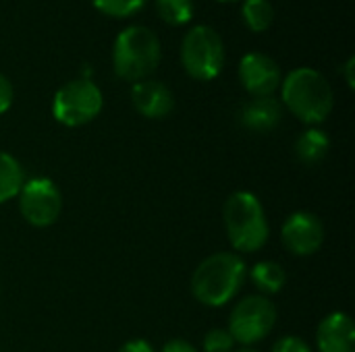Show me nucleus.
<instances>
[{"instance_id":"nucleus-23","label":"nucleus","mask_w":355,"mask_h":352,"mask_svg":"<svg viewBox=\"0 0 355 352\" xmlns=\"http://www.w3.org/2000/svg\"><path fill=\"white\" fill-rule=\"evenodd\" d=\"M119 352H154V349L148 340H129L119 349Z\"/></svg>"},{"instance_id":"nucleus-5","label":"nucleus","mask_w":355,"mask_h":352,"mask_svg":"<svg viewBox=\"0 0 355 352\" xmlns=\"http://www.w3.org/2000/svg\"><path fill=\"white\" fill-rule=\"evenodd\" d=\"M181 62L189 77L212 81L225 64V44L216 29L208 25L191 27L181 44Z\"/></svg>"},{"instance_id":"nucleus-3","label":"nucleus","mask_w":355,"mask_h":352,"mask_svg":"<svg viewBox=\"0 0 355 352\" xmlns=\"http://www.w3.org/2000/svg\"><path fill=\"white\" fill-rule=\"evenodd\" d=\"M225 230L235 251L254 253L268 243V220L260 199L250 191L233 193L223 210Z\"/></svg>"},{"instance_id":"nucleus-1","label":"nucleus","mask_w":355,"mask_h":352,"mask_svg":"<svg viewBox=\"0 0 355 352\" xmlns=\"http://www.w3.org/2000/svg\"><path fill=\"white\" fill-rule=\"evenodd\" d=\"M248 276L245 261L237 253L206 257L191 276V293L206 307H223L237 297Z\"/></svg>"},{"instance_id":"nucleus-2","label":"nucleus","mask_w":355,"mask_h":352,"mask_svg":"<svg viewBox=\"0 0 355 352\" xmlns=\"http://www.w3.org/2000/svg\"><path fill=\"white\" fill-rule=\"evenodd\" d=\"M283 104L306 124H320L335 106L333 87L316 68L300 66L281 81Z\"/></svg>"},{"instance_id":"nucleus-24","label":"nucleus","mask_w":355,"mask_h":352,"mask_svg":"<svg viewBox=\"0 0 355 352\" xmlns=\"http://www.w3.org/2000/svg\"><path fill=\"white\" fill-rule=\"evenodd\" d=\"M160 352H198L193 344L185 342V340H171L164 344V349Z\"/></svg>"},{"instance_id":"nucleus-11","label":"nucleus","mask_w":355,"mask_h":352,"mask_svg":"<svg viewBox=\"0 0 355 352\" xmlns=\"http://www.w3.org/2000/svg\"><path fill=\"white\" fill-rule=\"evenodd\" d=\"M131 104L146 118H164L173 112L175 98L164 83L154 79H144L133 85Z\"/></svg>"},{"instance_id":"nucleus-21","label":"nucleus","mask_w":355,"mask_h":352,"mask_svg":"<svg viewBox=\"0 0 355 352\" xmlns=\"http://www.w3.org/2000/svg\"><path fill=\"white\" fill-rule=\"evenodd\" d=\"M272 352H312L306 340L297 338V336H283L275 342Z\"/></svg>"},{"instance_id":"nucleus-13","label":"nucleus","mask_w":355,"mask_h":352,"mask_svg":"<svg viewBox=\"0 0 355 352\" xmlns=\"http://www.w3.org/2000/svg\"><path fill=\"white\" fill-rule=\"evenodd\" d=\"M241 124L254 133H268L279 127L283 118V106L272 95L254 98L241 108Z\"/></svg>"},{"instance_id":"nucleus-9","label":"nucleus","mask_w":355,"mask_h":352,"mask_svg":"<svg viewBox=\"0 0 355 352\" xmlns=\"http://www.w3.org/2000/svg\"><path fill=\"white\" fill-rule=\"evenodd\" d=\"M281 239L293 255H314L324 243V224L312 212H295L285 220Z\"/></svg>"},{"instance_id":"nucleus-14","label":"nucleus","mask_w":355,"mask_h":352,"mask_svg":"<svg viewBox=\"0 0 355 352\" xmlns=\"http://www.w3.org/2000/svg\"><path fill=\"white\" fill-rule=\"evenodd\" d=\"M329 149H331V139L320 129H308L295 141V156L304 166L320 164L327 158Z\"/></svg>"},{"instance_id":"nucleus-7","label":"nucleus","mask_w":355,"mask_h":352,"mask_svg":"<svg viewBox=\"0 0 355 352\" xmlns=\"http://www.w3.org/2000/svg\"><path fill=\"white\" fill-rule=\"evenodd\" d=\"M277 324V307L262 295L245 297L239 301L229 317V334L239 344H256L264 340Z\"/></svg>"},{"instance_id":"nucleus-18","label":"nucleus","mask_w":355,"mask_h":352,"mask_svg":"<svg viewBox=\"0 0 355 352\" xmlns=\"http://www.w3.org/2000/svg\"><path fill=\"white\" fill-rule=\"evenodd\" d=\"M156 12L168 25H183L193 17V0H156Z\"/></svg>"},{"instance_id":"nucleus-10","label":"nucleus","mask_w":355,"mask_h":352,"mask_svg":"<svg viewBox=\"0 0 355 352\" xmlns=\"http://www.w3.org/2000/svg\"><path fill=\"white\" fill-rule=\"evenodd\" d=\"M239 81L254 98L272 95L283 81L277 60L264 52H248L239 62Z\"/></svg>"},{"instance_id":"nucleus-26","label":"nucleus","mask_w":355,"mask_h":352,"mask_svg":"<svg viewBox=\"0 0 355 352\" xmlns=\"http://www.w3.org/2000/svg\"><path fill=\"white\" fill-rule=\"evenodd\" d=\"M233 352H256V351H252V349H241V351H233Z\"/></svg>"},{"instance_id":"nucleus-22","label":"nucleus","mask_w":355,"mask_h":352,"mask_svg":"<svg viewBox=\"0 0 355 352\" xmlns=\"http://www.w3.org/2000/svg\"><path fill=\"white\" fill-rule=\"evenodd\" d=\"M12 85H10V81L0 73V114H4L8 108H10V104H12Z\"/></svg>"},{"instance_id":"nucleus-25","label":"nucleus","mask_w":355,"mask_h":352,"mask_svg":"<svg viewBox=\"0 0 355 352\" xmlns=\"http://www.w3.org/2000/svg\"><path fill=\"white\" fill-rule=\"evenodd\" d=\"M354 64L355 58H349L347 64H345V79H347V85L349 87H354Z\"/></svg>"},{"instance_id":"nucleus-15","label":"nucleus","mask_w":355,"mask_h":352,"mask_svg":"<svg viewBox=\"0 0 355 352\" xmlns=\"http://www.w3.org/2000/svg\"><path fill=\"white\" fill-rule=\"evenodd\" d=\"M252 282L256 284V288L264 295H277L283 290L285 282H287V272L281 263L277 261H260L252 268L250 272Z\"/></svg>"},{"instance_id":"nucleus-20","label":"nucleus","mask_w":355,"mask_h":352,"mask_svg":"<svg viewBox=\"0 0 355 352\" xmlns=\"http://www.w3.org/2000/svg\"><path fill=\"white\" fill-rule=\"evenodd\" d=\"M235 344L237 342L233 340V336L229 334V330L214 328L204 338V352H233Z\"/></svg>"},{"instance_id":"nucleus-12","label":"nucleus","mask_w":355,"mask_h":352,"mask_svg":"<svg viewBox=\"0 0 355 352\" xmlns=\"http://www.w3.org/2000/svg\"><path fill=\"white\" fill-rule=\"evenodd\" d=\"M320 352H355V326L347 313L327 315L316 332Z\"/></svg>"},{"instance_id":"nucleus-19","label":"nucleus","mask_w":355,"mask_h":352,"mask_svg":"<svg viewBox=\"0 0 355 352\" xmlns=\"http://www.w3.org/2000/svg\"><path fill=\"white\" fill-rule=\"evenodd\" d=\"M92 2L100 12H104L108 17L125 19V17H131L137 10H141L148 0H92Z\"/></svg>"},{"instance_id":"nucleus-4","label":"nucleus","mask_w":355,"mask_h":352,"mask_svg":"<svg viewBox=\"0 0 355 352\" xmlns=\"http://www.w3.org/2000/svg\"><path fill=\"white\" fill-rule=\"evenodd\" d=\"M160 39L144 25H131L123 29L112 48V66L116 77L137 83L150 77L160 64Z\"/></svg>"},{"instance_id":"nucleus-8","label":"nucleus","mask_w":355,"mask_h":352,"mask_svg":"<svg viewBox=\"0 0 355 352\" xmlns=\"http://www.w3.org/2000/svg\"><path fill=\"white\" fill-rule=\"evenodd\" d=\"M21 216L35 228L52 226L62 210V195L50 178H31L19 191Z\"/></svg>"},{"instance_id":"nucleus-17","label":"nucleus","mask_w":355,"mask_h":352,"mask_svg":"<svg viewBox=\"0 0 355 352\" xmlns=\"http://www.w3.org/2000/svg\"><path fill=\"white\" fill-rule=\"evenodd\" d=\"M241 15H243L245 25L252 31L260 33V31H266L272 25L275 8H272L270 0H245L243 8H241Z\"/></svg>"},{"instance_id":"nucleus-27","label":"nucleus","mask_w":355,"mask_h":352,"mask_svg":"<svg viewBox=\"0 0 355 352\" xmlns=\"http://www.w3.org/2000/svg\"><path fill=\"white\" fill-rule=\"evenodd\" d=\"M220 2H235V0H220Z\"/></svg>"},{"instance_id":"nucleus-6","label":"nucleus","mask_w":355,"mask_h":352,"mask_svg":"<svg viewBox=\"0 0 355 352\" xmlns=\"http://www.w3.org/2000/svg\"><path fill=\"white\" fill-rule=\"evenodd\" d=\"M104 106L100 87L89 79L64 83L52 100V116L64 127H83L92 122Z\"/></svg>"},{"instance_id":"nucleus-16","label":"nucleus","mask_w":355,"mask_h":352,"mask_svg":"<svg viewBox=\"0 0 355 352\" xmlns=\"http://www.w3.org/2000/svg\"><path fill=\"white\" fill-rule=\"evenodd\" d=\"M23 187V168L6 151H0V203L19 195Z\"/></svg>"}]
</instances>
